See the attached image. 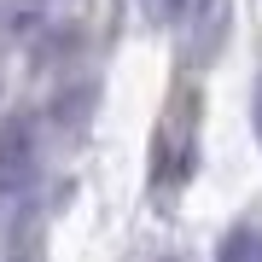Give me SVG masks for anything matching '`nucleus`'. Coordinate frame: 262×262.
I'll list each match as a JSON object with an SVG mask.
<instances>
[{
  "label": "nucleus",
  "instance_id": "4",
  "mask_svg": "<svg viewBox=\"0 0 262 262\" xmlns=\"http://www.w3.org/2000/svg\"><path fill=\"white\" fill-rule=\"evenodd\" d=\"M256 140H262V82H256Z\"/></svg>",
  "mask_w": 262,
  "mask_h": 262
},
{
  "label": "nucleus",
  "instance_id": "2",
  "mask_svg": "<svg viewBox=\"0 0 262 262\" xmlns=\"http://www.w3.org/2000/svg\"><path fill=\"white\" fill-rule=\"evenodd\" d=\"M215 262H262V227H233L215 251Z\"/></svg>",
  "mask_w": 262,
  "mask_h": 262
},
{
  "label": "nucleus",
  "instance_id": "1",
  "mask_svg": "<svg viewBox=\"0 0 262 262\" xmlns=\"http://www.w3.org/2000/svg\"><path fill=\"white\" fill-rule=\"evenodd\" d=\"M35 181V122L6 117L0 122V192H18Z\"/></svg>",
  "mask_w": 262,
  "mask_h": 262
},
{
  "label": "nucleus",
  "instance_id": "3",
  "mask_svg": "<svg viewBox=\"0 0 262 262\" xmlns=\"http://www.w3.org/2000/svg\"><path fill=\"white\" fill-rule=\"evenodd\" d=\"M140 6H146V18H151V24H175L181 12H187V0H140Z\"/></svg>",
  "mask_w": 262,
  "mask_h": 262
}]
</instances>
